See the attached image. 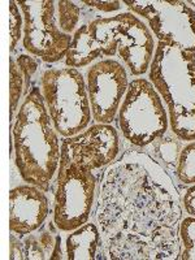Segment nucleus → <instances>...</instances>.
<instances>
[{"instance_id": "nucleus-1", "label": "nucleus", "mask_w": 195, "mask_h": 260, "mask_svg": "<svg viewBox=\"0 0 195 260\" xmlns=\"http://www.w3.org/2000/svg\"><path fill=\"white\" fill-rule=\"evenodd\" d=\"M95 213L108 259H180V194L166 168L143 151H126L107 167Z\"/></svg>"}, {"instance_id": "nucleus-2", "label": "nucleus", "mask_w": 195, "mask_h": 260, "mask_svg": "<svg viewBox=\"0 0 195 260\" xmlns=\"http://www.w3.org/2000/svg\"><path fill=\"white\" fill-rule=\"evenodd\" d=\"M11 136L21 178L47 192L59 171L61 145L38 86H32L24 98Z\"/></svg>"}, {"instance_id": "nucleus-3", "label": "nucleus", "mask_w": 195, "mask_h": 260, "mask_svg": "<svg viewBox=\"0 0 195 260\" xmlns=\"http://www.w3.org/2000/svg\"><path fill=\"white\" fill-rule=\"evenodd\" d=\"M148 78L166 103L172 133L195 141V52L157 42Z\"/></svg>"}, {"instance_id": "nucleus-4", "label": "nucleus", "mask_w": 195, "mask_h": 260, "mask_svg": "<svg viewBox=\"0 0 195 260\" xmlns=\"http://www.w3.org/2000/svg\"><path fill=\"white\" fill-rule=\"evenodd\" d=\"M41 91L52 120L61 137L81 133L91 122L92 113L86 78L78 69L50 68L42 74Z\"/></svg>"}, {"instance_id": "nucleus-5", "label": "nucleus", "mask_w": 195, "mask_h": 260, "mask_svg": "<svg viewBox=\"0 0 195 260\" xmlns=\"http://www.w3.org/2000/svg\"><path fill=\"white\" fill-rule=\"evenodd\" d=\"M118 127L127 142L145 148L167 134L169 117L164 102L146 78H134L117 113Z\"/></svg>"}, {"instance_id": "nucleus-6", "label": "nucleus", "mask_w": 195, "mask_h": 260, "mask_svg": "<svg viewBox=\"0 0 195 260\" xmlns=\"http://www.w3.org/2000/svg\"><path fill=\"white\" fill-rule=\"evenodd\" d=\"M98 183L94 172L73 164L59 167L53 203V224L59 231L72 232L89 221L99 194Z\"/></svg>"}, {"instance_id": "nucleus-7", "label": "nucleus", "mask_w": 195, "mask_h": 260, "mask_svg": "<svg viewBox=\"0 0 195 260\" xmlns=\"http://www.w3.org/2000/svg\"><path fill=\"white\" fill-rule=\"evenodd\" d=\"M132 13L147 21L157 41L195 52V8L178 0H125Z\"/></svg>"}, {"instance_id": "nucleus-8", "label": "nucleus", "mask_w": 195, "mask_h": 260, "mask_svg": "<svg viewBox=\"0 0 195 260\" xmlns=\"http://www.w3.org/2000/svg\"><path fill=\"white\" fill-rule=\"evenodd\" d=\"M17 4L24 15L25 51L46 62L65 59L73 36L62 32L56 24V3L52 0H24Z\"/></svg>"}, {"instance_id": "nucleus-9", "label": "nucleus", "mask_w": 195, "mask_h": 260, "mask_svg": "<svg viewBox=\"0 0 195 260\" xmlns=\"http://www.w3.org/2000/svg\"><path fill=\"white\" fill-rule=\"evenodd\" d=\"M120 155V137L111 124H94L61 141L60 166H73L94 172L110 167Z\"/></svg>"}, {"instance_id": "nucleus-10", "label": "nucleus", "mask_w": 195, "mask_h": 260, "mask_svg": "<svg viewBox=\"0 0 195 260\" xmlns=\"http://www.w3.org/2000/svg\"><path fill=\"white\" fill-rule=\"evenodd\" d=\"M92 120L96 124H111L129 87L126 68L115 59H102L91 64L86 73Z\"/></svg>"}, {"instance_id": "nucleus-11", "label": "nucleus", "mask_w": 195, "mask_h": 260, "mask_svg": "<svg viewBox=\"0 0 195 260\" xmlns=\"http://www.w3.org/2000/svg\"><path fill=\"white\" fill-rule=\"evenodd\" d=\"M118 47V15L99 17L78 27L73 34L65 65L85 68L102 57H112Z\"/></svg>"}, {"instance_id": "nucleus-12", "label": "nucleus", "mask_w": 195, "mask_h": 260, "mask_svg": "<svg viewBox=\"0 0 195 260\" xmlns=\"http://www.w3.org/2000/svg\"><path fill=\"white\" fill-rule=\"evenodd\" d=\"M156 42L150 27L132 12L118 15L117 53L130 73L139 77L150 71Z\"/></svg>"}, {"instance_id": "nucleus-13", "label": "nucleus", "mask_w": 195, "mask_h": 260, "mask_svg": "<svg viewBox=\"0 0 195 260\" xmlns=\"http://www.w3.org/2000/svg\"><path fill=\"white\" fill-rule=\"evenodd\" d=\"M50 213L47 195L36 185H18L9 192V229L25 237L41 229Z\"/></svg>"}, {"instance_id": "nucleus-14", "label": "nucleus", "mask_w": 195, "mask_h": 260, "mask_svg": "<svg viewBox=\"0 0 195 260\" xmlns=\"http://www.w3.org/2000/svg\"><path fill=\"white\" fill-rule=\"evenodd\" d=\"M65 240V255L69 260L108 259L103 236L96 224L86 222L69 232Z\"/></svg>"}, {"instance_id": "nucleus-15", "label": "nucleus", "mask_w": 195, "mask_h": 260, "mask_svg": "<svg viewBox=\"0 0 195 260\" xmlns=\"http://www.w3.org/2000/svg\"><path fill=\"white\" fill-rule=\"evenodd\" d=\"M182 139L178 138L175 133L164 134L157 138L151 146V152L156 161H161V166L168 169H175L177 167L180 154L182 151Z\"/></svg>"}, {"instance_id": "nucleus-16", "label": "nucleus", "mask_w": 195, "mask_h": 260, "mask_svg": "<svg viewBox=\"0 0 195 260\" xmlns=\"http://www.w3.org/2000/svg\"><path fill=\"white\" fill-rule=\"evenodd\" d=\"M22 95H25V80L18 68L15 57L9 59V103H11V121H15Z\"/></svg>"}, {"instance_id": "nucleus-17", "label": "nucleus", "mask_w": 195, "mask_h": 260, "mask_svg": "<svg viewBox=\"0 0 195 260\" xmlns=\"http://www.w3.org/2000/svg\"><path fill=\"white\" fill-rule=\"evenodd\" d=\"M57 25L60 30L71 36L76 30L81 18V8L71 0H59L56 2Z\"/></svg>"}, {"instance_id": "nucleus-18", "label": "nucleus", "mask_w": 195, "mask_h": 260, "mask_svg": "<svg viewBox=\"0 0 195 260\" xmlns=\"http://www.w3.org/2000/svg\"><path fill=\"white\" fill-rule=\"evenodd\" d=\"M175 172L180 182L185 185L195 183V141L182 147Z\"/></svg>"}, {"instance_id": "nucleus-19", "label": "nucleus", "mask_w": 195, "mask_h": 260, "mask_svg": "<svg viewBox=\"0 0 195 260\" xmlns=\"http://www.w3.org/2000/svg\"><path fill=\"white\" fill-rule=\"evenodd\" d=\"M180 259L195 260V217L187 216L180 222Z\"/></svg>"}, {"instance_id": "nucleus-20", "label": "nucleus", "mask_w": 195, "mask_h": 260, "mask_svg": "<svg viewBox=\"0 0 195 260\" xmlns=\"http://www.w3.org/2000/svg\"><path fill=\"white\" fill-rule=\"evenodd\" d=\"M9 34H11V52L16 50L18 42L24 38V15L17 2H9Z\"/></svg>"}, {"instance_id": "nucleus-21", "label": "nucleus", "mask_w": 195, "mask_h": 260, "mask_svg": "<svg viewBox=\"0 0 195 260\" xmlns=\"http://www.w3.org/2000/svg\"><path fill=\"white\" fill-rule=\"evenodd\" d=\"M16 62H17L18 68H20L21 73L24 76L25 80V96L30 92V82H31L32 76L37 73L41 64V60L38 57L32 56L30 53H21L16 57Z\"/></svg>"}, {"instance_id": "nucleus-22", "label": "nucleus", "mask_w": 195, "mask_h": 260, "mask_svg": "<svg viewBox=\"0 0 195 260\" xmlns=\"http://www.w3.org/2000/svg\"><path fill=\"white\" fill-rule=\"evenodd\" d=\"M24 247H25V259H37V260H45L47 259V252L45 251V248L42 247L41 242H39L38 237L29 234L24 241Z\"/></svg>"}, {"instance_id": "nucleus-23", "label": "nucleus", "mask_w": 195, "mask_h": 260, "mask_svg": "<svg viewBox=\"0 0 195 260\" xmlns=\"http://www.w3.org/2000/svg\"><path fill=\"white\" fill-rule=\"evenodd\" d=\"M9 259H25L24 242L18 240V236L15 233L11 234V245H9Z\"/></svg>"}, {"instance_id": "nucleus-24", "label": "nucleus", "mask_w": 195, "mask_h": 260, "mask_svg": "<svg viewBox=\"0 0 195 260\" xmlns=\"http://www.w3.org/2000/svg\"><path fill=\"white\" fill-rule=\"evenodd\" d=\"M182 206L187 215L195 217V183L183 192Z\"/></svg>"}, {"instance_id": "nucleus-25", "label": "nucleus", "mask_w": 195, "mask_h": 260, "mask_svg": "<svg viewBox=\"0 0 195 260\" xmlns=\"http://www.w3.org/2000/svg\"><path fill=\"white\" fill-rule=\"evenodd\" d=\"M85 6L96 8L102 12H115L121 9V3L120 2H82Z\"/></svg>"}, {"instance_id": "nucleus-26", "label": "nucleus", "mask_w": 195, "mask_h": 260, "mask_svg": "<svg viewBox=\"0 0 195 260\" xmlns=\"http://www.w3.org/2000/svg\"><path fill=\"white\" fill-rule=\"evenodd\" d=\"M38 240L41 242L42 247L45 248V251L51 255V252L53 250V246H55V242H56V237L53 238L52 234L48 233V232H42L38 236Z\"/></svg>"}, {"instance_id": "nucleus-27", "label": "nucleus", "mask_w": 195, "mask_h": 260, "mask_svg": "<svg viewBox=\"0 0 195 260\" xmlns=\"http://www.w3.org/2000/svg\"><path fill=\"white\" fill-rule=\"evenodd\" d=\"M51 260H62L67 259V256H64V252L61 250V236H56V242L53 246V250L50 255Z\"/></svg>"}]
</instances>
